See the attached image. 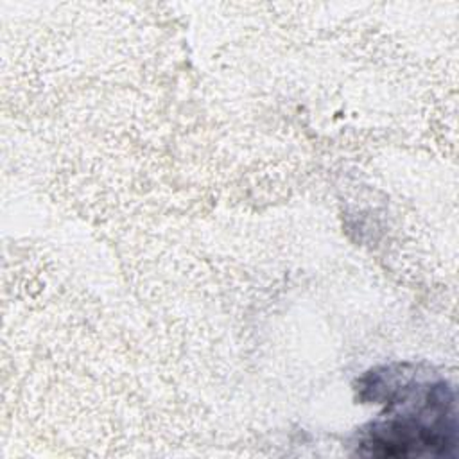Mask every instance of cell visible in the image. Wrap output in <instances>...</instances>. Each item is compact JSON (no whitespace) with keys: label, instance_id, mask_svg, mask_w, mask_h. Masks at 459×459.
Masks as SVG:
<instances>
[{"label":"cell","instance_id":"cell-1","mask_svg":"<svg viewBox=\"0 0 459 459\" xmlns=\"http://www.w3.org/2000/svg\"><path fill=\"white\" fill-rule=\"evenodd\" d=\"M394 389V396L387 400L389 414L362 432L360 454L378 457L434 455L454 446V393L445 380H411Z\"/></svg>","mask_w":459,"mask_h":459}]
</instances>
